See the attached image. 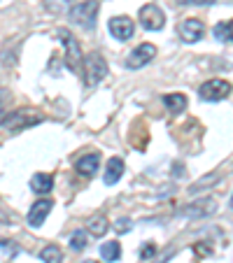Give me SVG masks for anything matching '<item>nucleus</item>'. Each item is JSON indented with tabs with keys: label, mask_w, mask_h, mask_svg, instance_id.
Segmentation results:
<instances>
[{
	"label": "nucleus",
	"mask_w": 233,
	"mask_h": 263,
	"mask_svg": "<svg viewBox=\"0 0 233 263\" xmlns=\"http://www.w3.org/2000/svg\"><path fill=\"white\" fill-rule=\"evenodd\" d=\"M98 0H84V3H77V5L70 7L68 19L73 21L75 26H80L84 30H91L96 26V19H98Z\"/></svg>",
	"instance_id": "1"
},
{
	"label": "nucleus",
	"mask_w": 233,
	"mask_h": 263,
	"mask_svg": "<svg viewBox=\"0 0 233 263\" xmlns=\"http://www.w3.org/2000/svg\"><path fill=\"white\" fill-rule=\"evenodd\" d=\"M59 40L65 47V65H68V70L80 74L82 68H84V54H82V47L77 42V37L70 30H59Z\"/></svg>",
	"instance_id": "2"
},
{
	"label": "nucleus",
	"mask_w": 233,
	"mask_h": 263,
	"mask_svg": "<svg viewBox=\"0 0 233 263\" xmlns=\"http://www.w3.org/2000/svg\"><path fill=\"white\" fill-rule=\"evenodd\" d=\"M82 74H84V82L89 86H96L98 82H103L107 77V61L100 54H89L84 56V68H82Z\"/></svg>",
	"instance_id": "3"
},
{
	"label": "nucleus",
	"mask_w": 233,
	"mask_h": 263,
	"mask_svg": "<svg viewBox=\"0 0 233 263\" xmlns=\"http://www.w3.org/2000/svg\"><path fill=\"white\" fill-rule=\"evenodd\" d=\"M42 121V115L40 112H35V109H16V112H12L10 117L5 119V126L10 133H19V130H26L28 126H35Z\"/></svg>",
	"instance_id": "4"
},
{
	"label": "nucleus",
	"mask_w": 233,
	"mask_h": 263,
	"mask_svg": "<svg viewBox=\"0 0 233 263\" xmlns=\"http://www.w3.org/2000/svg\"><path fill=\"white\" fill-rule=\"evenodd\" d=\"M199 96L208 103H219V100L231 96V84L226 80H208L205 84H201Z\"/></svg>",
	"instance_id": "5"
},
{
	"label": "nucleus",
	"mask_w": 233,
	"mask_h": 263,
	"mask_svg": "<svg viewBox=\"0 0 233 263\" xmlns=\"http://www.w3.org/2000/svg\"><path fill=\"white\" fill-rule=\"evenodd\" d=\"M138 16H140V26H142L145 30H161L166 26L164 10H161L159 5H154V3L140 7V14Z\"/></svg>",
	"instance_id": "6"
},
{
	"label": "nucleus",
	"mask_w": 233,
	"mask_h": 263,
	"mask_svg": "<svg viewBox=\"0 0 233 263\" xmlns=\"http://www.w3.org/2000/svg\"><path fill=\"white\" fill-rule=\"evenodd\" d=\"M182 217H191V219H201V217H210L217 212V200L214 198H199L193 203H187L177 210Z\"/></svg>",
	"instance_id": "7"
},
{
	"label": "nucleus",
	"mask_w": 233,
	"mask_h": 263,
	"mask_svg": "<svg viewBox=\"0 0 233 263\" xmlns=\"http://www.w3.org/2000/svg\"><path fill=\"white\" fill-rule=\"evenodd\" d=\"M154 56H156V47L149 45V42H142L140 47H135L129 56H126V68L129 70H140L147 63H152Z\"/></svg>",
	"instance_id": "8"
},
{
	"label": "nucleus",
	"mask_w": 233,
	"mask_h": 263,
	"mask_svg": "<svg viewBox=\"0 0 233 263\" xmlns=\"http://www.w3.org/2000/svg\"><path fill=\"white\" fill-rule=\"evenodd\" d=\"M107 28H110V33H112V37H117L119 42H126V40L133 37L135 26H133V21H131L129 16L121 14V16H112L110 24H107Z\"/></svg>",
	"instance_id": "9"
},
{
	"label": "nucleus",
	"mask_w": 233,
	"mask_h": 263,
	"mask_svg": "<svg viewBox=\"0 0 233 263\" xmlns=\"http://www.w3.org/2000/svg\"><path fill=\"white\" fill-rule=\"evenodd\" d=\"M51 208H54V203H51L49 198L35 200L33 208H30V212H28V226H33V229H40L42 223H45V219L49 217Z\"/></svg>",
	"instance_id": "10"
},
{
	"label": "nucleus",
	"mask_w": 233,
	"mask_h": 263,
	"mask_svg": "<svg viewBox=\"0 0 233 263\" xmlns=\"http://www.w3.org/2000/svg\"><path fill=\"white\" fill-rule=\"evenodd\" d=\"M177 30L184 42H199L205 35V24L201 19H184Z\"/></svg>",
	"instance_id": "11"
},
{
	"label": "nucleus",
	"mask_w": 233,
	"mask_h": 263,
	"mask_svg": "<svg viewBox=\"0 0 233 263\" xmlns=\"http://www.w3.org/2000/svg\"><path fill=\"white\" fill-rule=\"evenodd\" d=\"M54 189V177L47 173H38L30 177V191L38 196H47L49 191Z\"/></svg>",
	"instance_id": "12"
},
{
	"label": "nucleus",
	"mask_w": 233,
	"mask_h": 263,
	"mask_svg": "<svg viewBox=\"0 0 233 263\" xmlns=\"http://www.w3.org/2000/svg\"><path fill=\"white\" fill-rule=\"evenodd\" d=\"M121 175H124V161H121L119 156H114V159H110L107 165H105L103 179H105L107 186H112V184H117L121 179Z\"/></svg>",
	"instance_id": "13"
},
{
	"label": "nucleus",
	"mask_w": 233,
	"mask_h": 263,
	"mask_svg": "<svg viewBox=\"0 0 233 263\" xmlns=\"http://www.w3.org/2000/svg\"><path fill=\"white\" fill-rule=\"evenodd\" d=\"M77 173L80 175H84V177H94L96 173H98V168H100V156L98 154H86V156H82L80 161H77Z\"/></svg>",
	"instance_id": "14"
},
{
	"label": "nucleus",
	"mask_w": 233,
	"mask_h": 263,
	"mask_svg": "<svg viewBox=\"0 0 233 263\" xmlns=\"http://www.w3.org/2000/svg\"><path fill=\"white\" fill-rule=\"evenodd\" d=\"M164 105L170 115H180L187 109V96L184 93H166L164 96Z\"/></svg>",
	"instance_id": "15"
},
{
	"label": "nucleus",
	"mask_w": 233,
	"mask_h": 263,
	"mask_svg": "<svg viewBox=\"0 0 233 263\" xmlns=\"http://www.w3.org/2000/svg\"><path fill=\"white\" fill-rule=\"evenodd\" d=\"M86 229H89V233H91V235H96V238H103V235L107 233L110 223H107V219H105L103 214H98V217H91V219H89Z\"/></svg>",
	"instance_id": "16"
},
{
	"label": "nucleus",
	"mask_w": 233,
	"mask_h": 263,
	"mask_svg": "<svg viewBox=\"0 0 233 263\" xmlns=\"http://www.w3.org/2000/svg\"><path fill=\"white\" fill-rule=\"evenodd\" d=\"M100 256H103V261H117L121 256V245L114 242V240L103 242L100 245Z\"/></svg>",
	"instance_id": "17"
},
{
	"label": "nucleus",
	"mask_w": 233,
	"mask_h": 263,
	"mask_svg": "<svg viewBox=\"0 0 233 263\" xmlns=\"http://www.w3.org/2000/svg\"><path fill=\"white\" fill-rule=\"evenodd\" d=\"M40 258L45 263H61L63 261V252H61L59 245H47V247L40 252Z\"/></svg>",
	"instance_id": "18"
},
{
	"label": "nucleus",
	"mask_w": 233,
	"mask_h": 263,
	"mask_svg": "<svg viewBox=\"0 0 233 263\" xmlns=\"http://www.w3.org/2000/svg\"><path fill=\"white\" fill-rule=\"evenodd\" d=\"M73 7V0H45V10L51 14H65Z\"/></svg>",
	"instance_id": "19"
},
{
	"label": "nucleus",
	"mask_w": 233,
	"mask_h": 263,
	"mask_svg": "<svg viewBox=\"0 0 233 263\" xmlns=\"http://www.w3.org/2000/svg\"><path fill=\"white\" fill-rule=\"evenodd\" d=\"M214 37H219L222 42H233V19L214 26Z\"/></svg>",
	"instance_id": "20"
},
{
	"label": "nucleus",
	"mask_w": 233,
	"mask_h": 263,
	"mask_svg": "<svg viewBox=\"0 0 233 263\" xmlns=\"http://www.w3.org/2000/svg\"><path fill=\"white\" fill-rule=\"evenodd\" d=\"M86 233L84 231H75L73 235H70V249H73V252H82V249L86 247Z\"/></svg>",
	"instance_id": "21"
},
{
	"label": "nucleus",
	"mask_w": 233,
	"mask_h": 263,
	"mask_svg": "<svg viewBox=\"0 0 233 263\" xmlns=\"http://www.w3.org/2000/svg\"><path fill=\"white\" fill-rule=\"evenodd\" d=\"M219 179V175H208V177H203V179H199V182L193 184V186H189V194H199V191H203V189H210L208 184H214Z\"/></svg>",
	"instance_id": "22"
},
{
	"label": "nucleus",
	"mask_w": 233,
	"mask_h": 263,
	"mask_svg": "<svg viewBox=\"0 0 233 263\" xmlns=\"http://www.w3.org/2000/svg\"><path fill=\"white\" fill-rule=\"evenodd\" d=\"M10 93H7L5 89H0V126L5 124V119L10 117Z\"/></svg>",
	"instance_id": "23"
},
{
	"label": "nucleus",
	"mask_w": 233,
	"mask_h": 263,
	"mask_svg": "<svg viewBox=\"0 0 233 263\" xmlns=\"http://www.w3.org/2000/svg\"><path fill=\"white\" fill-rule=\"evenodd\" d=\"M114 229L119 231V233H129V231L133 229V223H131V219H119V221H117V226H114Z\"/></svg>",
	"instance_id": "24"
},
{
	"label": "nucleus",
	"mask_w": 233,
	"mask_h": 263,
	"mask_svg": "<svg viewBox=\"0 0 233 263\" xmlns=\"http://www.w3.org/2000/svg\"><path fill=\"white\" fill-rule=\"evenodd\" d=\"M217 0H177V5H212Z\"/></svg>",
	"instance_id": "25"
},
{
	"label": "nucleus",
	"mask_w": 233,
	"mask_h": 263,
	"mask_svg": "<svg viewBox=\"0 0 233 263\" xmlns=\"http://www.w3.org/2000/svg\"><path fill=\"white\" fill-rule=\"evenodd\" d=\"M154 252H156V247H154L152 242H147V245H145V247H142V252H140V258H142V261H147V258L152 256Z\"/></svg>",
	"instance_id": "26"
},
{
	"label": "nucleus",
	"mask_w": 233,
	"mask_h": 263,
	"mask_svg": "<svg viewBox=\"0 0 233 263\" xmlns=\"http://www.w3.org/2000/svg\"><path fill=\"white\" fill-rule=\"evenodd\" d=\"M193 252H199V254H208L210 249H208V247H203V245H196V247H193Z\"/></svg>",
	"instance_id": "27"
},
{
	"label": "nucleus",
	"mask_w": 233,
	"mask_h": 263,
	"mask_svg": "<svg viewBox=\"0 0 233 263\" xmlns=\"http://www.w3.org/2000/svg\"><path fill=\"white\" fill-rule=\"evenodd\" d=\"M80 263H98V261H91V258H86V261H80Z\"/></svg>",
	"instance_id": "28"
},
{
	"label": "nucleus",
	"mask_w": 233,
	"mask_h": 263,
	"mask_svg": "<svg viewBox=\"0 0 233 263\" xmlns=\"http://www.w3.org/2000/svg\"><path fill=\"white\" fill-rule=\"evenodd\" d=\"M231 210H233V196H231Z\"/></svg>",
	"instance_id": "29"
}]
</instances>
